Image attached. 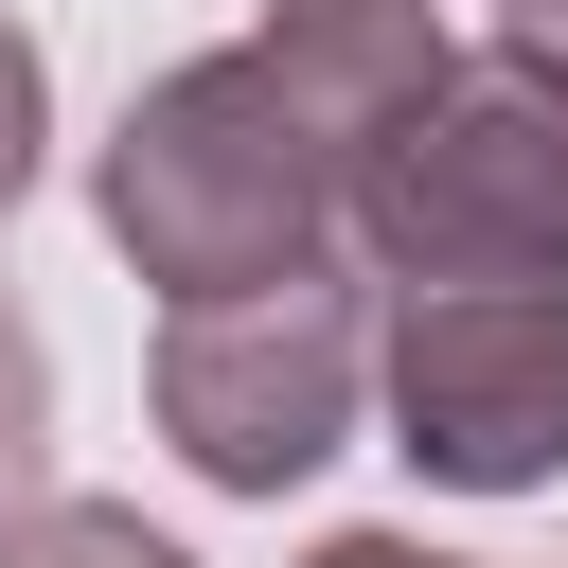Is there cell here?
I'll list each match as a JSON object with an SVG mask.
<instances>
[{
    "label": "cell",
    "mask_w": 568,
    "mask_h": 568,
    "mask_svg": "<svg viewBox=\"0 0 568 568\" xmlns=\"http://www.w3.org/2000/svg\"><path fill=\"white\" fill-rule=\"evenodd\" d=\"M408 71H426V18H266L248 53H178L106 124V178H89L106 248L178 302L320 266L337 195H355V142Z\"/></svg>",
    "instance_id": "1"
},
{
    "label": "cell",
    "mask_w": 568,
    "mask_h": 568,
    "mask_svg": "<svg viewBox=\"0 0 568 568\" xmlns=\"http://www.w3.org/2000/svg\"><path fill=\"white\" fill-rule=\"evenodd\" d=\"M337 231L373 248V284H497V266H568V71L497 53H426L373 142Z\"/></svg>",
    "instance_id": "2"
},
{
    "label": "cell",
    "mask_w": 568,
    "mask_h": 568,
    "mask_svg": "<svg viewBox=\"0 0 568 568\" xmlns=\"http://www.w3.org/2000/svg\"><path fill=\"white\" fill-rule=\"evenodd\" d=\"M355 408H373V284H337V266L178 302V337H160V444H178L213 497L320 479V462L355 444Z\"/></svg>",
    "instance_id": "3"
},
{
    "label": "cell",
    "mask_w": 568,
    "mask_h": 568,
    "mask_svg": "<svg viewBox=\"0 0 568 568\" xmlns=\"http://www.w3.org/2000/svg\"><path fill=\"white\" fill-rule=\"evenodd\" d=\"M390 444L462 497H532L568 479V284L497 266V284H408V320L373 337Z\"/></svg>",
    "instance_id": "4"
},
{
    "label": "cell",
    "mask_w": 568,
    "mask_h": 568,
    "mask_svg": "<svg viewBox=\"0 0 568 568\" xmlns=\"http://www.w3.org/2000/svg\"><path fill=\"white\" fill-rule=\"evenodd\" d=\"M0 568H195V550L142 532L124 497H18V515H0Z\"/></svg>",
    "instance_id": "5"
},
{
    "label": "cell",
    "mask_w": 568,
    "mask_h": 568,
    "mask_svg": "<svg viewBox=\"0 0 568 568\" xmlns=\"http://www.w3.org/2000/svg\"><path fill=\"white\" fill-rule=\"evenodd\" d=\"M36 444H53V355H36V320L0 302V515L36 497Z\"/></svg>",
    "instance_id": "6"
},
{
    "label": "cell",
    "mask_w": 568,
    "mask_h": 568,
    "mask_svg": "<svg viewBox=\"0 0 568 568\" xmlns=\"http://www.w3.org/2000/svg\"><path fill=\"white\" fill-rule=\"evenodd\" d=\"M36 142H53V71H36V36L0 18V213L36 195Z\"/></svg>",
    "instance_id": "7"
},
{
    "label": "cell",
    "mask_w": 568,
    "mask_h": 568,
    "mask_svg": "<svg viewBox=\"0 0 568 568\" xmlns=\"http://www.w3.org/2000/svg\"><path fill=\"white\" fill-rule=\"evenodd\" d=\"M302 568H462V550H408V532H320Z\"/></svg>",
    "instance_id": "8"
},
{
    "label": "cell",
    "mask_w": 568,
    "mask_h": 568,
    "mask_svg": "<svg viewBox=\"0 0 568 568\" xmlns=\"http://www.w3.org/2000/svg\"><path fill=\"white\" fill-rule=\"evenodd\" d=\"M497 36H515L532 71H568V0H497Z\"/></svg>",
    "instance_id": "9"
},
{
    "label": "cell",
    "mask_w": 568,
    "mask_h": 568,
    "mask_svg": "<svg viewBox=\"0 0 568 568\" xmlns=\"http://www.w3.org/2000/svg\"><path fill=\"white\" fill-rule=\"evenodd\" d=\"M266 18H426V0H266Z\"/></svg>",
    "instance_id": "10"
}]
</instances>
